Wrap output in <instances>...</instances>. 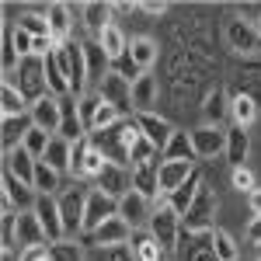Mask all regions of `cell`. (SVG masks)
Returning <instances> with one entry per match:
<instances>
[{
    "label": "cell",
    "mask_w": 261,
    "mask_h": 261,
    "mask_svg": "<svg viewBox=\"0 0 261 261\" xmlns=\"http://www.w3.org/2000/svg\"><path fill=\"white\" fill-rule=\"evenodd\" d=\"M49 258H53V261H87V258H84V251L73 241L49 244Z\"/></svg>",
    "instance_id": "43"
},
{
    "label": "cell",
    "mask_w": 261,
    "mask_h": 261,
    "mask_svg": "<svg viewBox=\"0 0 261 261\" xmlns=\"http://www.w3.org/2000/svg\"><path fill=\"white\" fill-rule=\"evenodd\" d=\"M4 261H21V251H4Z\"/></svg>",
    "instance_id": "51"
},
{
    "label": "cell",
    "mask_w": 261,
    "mask_h": 261,
    "mask_svg": "<svg viewBox=\"0 0 261 261\" xmlns=\"http://www.w3.org/2000/svg\"><path fill=\"white\" fill-rule=\"evenodd\" d=\"M45 18H49V35L56 39V45H66L70 35H73V11L66 4H49Z\"/></svg>",
    "instance_id": "22"
},
{
    "label": "cell",
    "mask_w": 261,
    "mask_h": 261,
    "mask_svg": "<svg viewBox=\"0 0 261 261\" xmlns=\"http://www.w3.org/2000/svg\"><path fill=\"white\" fill-rule=\"evenodd\" d=\"M70 161H73V143H66L63 136H53V143H49V150H45L42 164H49L53 171L66 174V171H70Z\"/></svg>",
    "instance_id": "30"
},
{
    "label": "cell",
    "mask_w": 261,
    "mask_h": 261,
    "mask_svg": "<svg viewBox=\"0 0 261 261\" xmlns=\"http://www.w3.org/2000/svg\"><path fill=\"white\" fill-rule=\"evenodd\" d=\"M133 233H136V230H133L125 220L112 216L105 226H98L94 233H87V241L94 244V247H119V244H129V241H133Z\"/></svg>",
    "instance_id": "16"
},
{
    "label": "cell",
    "mask_w": 261,
    "mask_h": 261,
    "mask_svg": "<svg viewBox=\"0 0 261 261\" xmlns=\"http://www.w3.org/2000/svg\"><path fill=\"white\" fill-rule=\"evenodd\" d=\"M14 237H18V251H32V247H42L45 241V230L35 213H18V226H14Z\"/></svg>",
    "instance_id": "20"
},
{
    "label": "cell",
    "mask_w": 261,
    "mask_h": 261,
    "mask_svg": "<svg viewBox=\"0 0 261 261\" xmlns=\"http://www.w3.org/2000/svg\"><path fill=\"white\" fill-rule=\"evenodd\" d=\"M101 105H105V98H101L98 91H94V94H84V98L77 101V115H81L87 136L94 133V119H98V108H101Z\"/></svg>",
    "instance_id": "39"
},
{
    "label": "cell",
    "mask_w": 261,
    "mask_h": 261,
    "mask_svg": "<svg viewBox=\"0 0 261 261\" xmlns=\"http://www.w3.org/2000/svg\"><path fill=\"white\" fill-rule=\"evenodd\" d=\"M0 112H4V115H28V112H32V101L24 98L14 84L4 81V87H0Z\"/></svg>",
    "instance_id": "33"
},
{
    "label": "cell",
    "mask_w": 261,
    "mask_h": 261,
    "mask_svg": "<svg viewBox=\"0 0 261 261\" xmlns=\"http://www.w3.org/2000/svg\"><path fill=\"white\" fill-rule=\"evenodd\" d=\"M32 122H35V129H45L49 136H60V125H63V105L60 98H53V94H45L32 105Z\"/></svg>",
    "instance_id": "10"
},
{
    "label": "cell",
    "mask_w": 261,
    "mask_h": 261,
    "mask_svg": "<svg viewBox=\"0 0 261 261\" xmlns=\"http://www.w3.org/2000/svg\"><path fill=\"white\" fill-rule=\"evenodd\" d=\"M7 84H14L24 98L35 101L39 98H45L49 94V87H45V70H42V60L39 56H28V60H21V66H18V73H11V77H4Z\"/></svg>",
    "instance_id": "2"
},
{
    "label": "cell",
    "mask_w": 261,
    "mask_h": 261,
    "mask_svg": "<svg viewBox=\"0 0 261 261\" xmlns=\"http://www.w3.org/2000/svg\"><path fill=\"white\" fill-rule=\"evenodd\" d=\"M226 45L233 49V53H241V56H251V53H258V32H254V24H247V21L233 18L226 24Z\"/></svg>",
    "instance_id": "17"
},
{
    "label": "cell",
    "mask_w": 261,
    "mask_h": 261,
    "mask_svg": "<svg viewBox=\"0 0 261 261\" xmlns=\"http://www.w3.org/2000/svg\"><path fill=\"white\" fill-rule=\"evenodd\" d=\"M161 164L164 161H146L140 167H133V192H140L150 202H161Z\"/></svg>",
    "instance_id": "15"
},
{
    "label": "cell",
    "mask_w": 261,
    "mask_h": 261,
    "mask_svg": "<svg viewBox=\"0 0 261 261\" xmlns=\"http://www.w3.org/2000/svg\"><path fill=\"white\" fill-rule=\"evenodd\" d=\"M35 167H39V161L24 150V146H14V150H7L4 153V171L7 174H14L18 181H24V185H32L35 181ZM35 188V185H32Z\"/></svg>",
    "instance_id": "19"
},
{
    "label": "cell",
    "mask_w": 261,
    "mask_h": 261,
    "mask_svg": "<svg viewBox=\"0 0 261 261\" xmlns=\"http://www.w3.org/2000/svg\"><path fill=\"white\" fill-rule=\"evenodd\" d=\"M119 108H112V105H101L98 108V119H94V133H105V129H112V125H119Z\"/></svg>",
    "instance_id": "44"
},
{
    "label": "cell",
    "mask_w": 261,
    "mask_h": 261,
    "mask_svg": "<svg viewBox=\"0 0 261 261\" xmlns=\"http://www.w3.org/2000/svg\"><path fill=\"white\" fill-rule=\"evenodd\" d=\"M199 192H202V174L195 171V174L185 181L178 192H171V195H167L164 202H167V205H171V209L178 213L181 220H185V216H188V209H192V205H195V199H199Z\"/></svg>",
    "instance_id": "23"
},
{
    "label": "cell",
    "mask_w": 261,
    "mask_h": 261,
    "mask_svg": "<svg viewBox=\"0 0 261 261\" xmlns=\"http://www.w3.org/2000/svg\"><path fill=\"white\" fill-rule=\"evenodd\" d=\"M98 192H105L108 199L119 202L122 195L133 192V171L122 167V164H108V167L101 171V178H98Z\"/></svg>",
    "instance_id": "12"
},
{
    "label": "cell",
    "mask_w": 261,
    "mask_h": 261,
    "mask_svg": "<svg viewBox=\"0 0 261 261\" xmlns=\"http://www.w3.org/2000/svg\"><path fill=\"white\" fill-rule=\"evenodd\" d=\"M150 216H153L150 199H143L140 192H129V195H122V199H119V220H125L133 230L150 226Z\"/></svg>",
    "instance_id": "14"
},
{
    "label": "cell",
    "mask_w": 261,
    "mask_h": 261,
    "mask_svg": "<svg viewBox=\"0 0 261 261\" xmlns=\"http://www.w3.org/2000/svg\"><path fill=\"white\" fill-rule=\"evenodd\" d=\"M32 45H35V39H32L28 32L14 28V49H18V56H21V60H28V56H32Z\"/></svg>",
    "instance_id": "46"
},
{
    "label": "cell",
    "mask_w": 261,
    "mask_h": 261,
    "mask_svg": "<svg viewBox=\"0 0 261 261\" xmlns=\"http://www.w3.org/2000/svg\"><path fill=\"white\" fill-rule=\"evenodd\" d=\"M84 56H87V81L101 84L105 77H108V73H112V60H108V53L101 49V42H98V39L84 42Z\"/></svg>",
    "instance_id": "26"
},
{
    "label": "cell",
    "mask_w": 261,
    "mask_h": 261,
    "mask_svg": "<svg viewBox=\"0 0 261 261\" xmlns=\"http://www.w3.org/2000/svg\"><path fill=\"white\" fill-rule=\"evenodd\" d=\"M192 174H195V164L192 161H164L161 164V195L167 199L171 192H178Z\"/></svg>",
    "instance_id": "21"
},
{
    "label": "cell",
    "mask_w": 261,
    "mask_h": 261,
    "mask_svg": "<svg viewBox=\"0 0 261 261\" xmlns=\"http://www.w3.org/2000/svg\"><path fill=\"white\" fill-rule=\"evenodd\" d=\"M49 143H53V136H49L45 129H35V125H32V133L24 136V143H21V146H24L35 161H42V157H45V150H49Z\"/></svg>",
    "instance_id": "41"
},
{
    "label": "cell",
    "mask_w": 261,
    "mask_h": 261,
    "mask_svg": "<svg viewBox=\"0 0 261 261\" xmlns=\"http://www.w3.org/2000/svg\"><path fill=\"white\" fill-rule=\"evenodd\" d=\"M84 209H87V195L81 188H63L60 192V216L66 241H77V233H84Z\"/></svg>",
    "instance_id": "4"
},
{
    "label": "cell",
    "mask_w": 261,
    "mask_h": 261,
    "mask_svg": "<svg viewBox=\"0 0 261 261\" xmlns=\"http://www.w3.org/2000/svg\"><path fill=\"white\" fill-rule=\"evenodd\" d=\"M60 60L66 70V81H70V94L81 101L87 94V56H84V42H66L60 45Z\"/></svg>",
    "instance_id": "3"
},
{
    "label": "cell",
    "mask_w": 261,
    "mask_h": 261,
    "mask_svg": "<svg viewBox=\"0 0 261 261\" xmlns=\"http://www.w3.org/2000/svg\"><path fill=\"white\" fill-rule=\"evenodd\" d=\"M112 4H101V0H94V4H84L81 7V18H84V28L91 32V39H101V32L112 24Z\"/></svg>",
    "instance_id": "25"
},
{
    "label": "cell",
    "mask_w": 261,
    "mask_h": 261,
    "mask_svg": "<svg viewBox=\"0 0 261 261\" xmlns=\"http://www.w3.org/2000/svg\"><path fill=\"white\" fill-rule=\"evenodd\" d=\"M32 115H4V122H0V140H4V153L7 150H14V146H21L24 143V136L32 133Z\"/></svg>",
    "instance_id": "24"
},
{
    "label": "cell",
    "mask_w": 261,
    "mask_h": 261,
    "mask_svg": "<svg viewBox=\"0 0 261 261\" xmlns=\"http://www.w3.org/2000/svg\"><path fill=\"white\" fill-rule=\"evenodd\" d=\"M101 49H105V53H108V60H112V66H115V63L122 60V56H125V53H129V39H125V32H122L119 24H108V28H105V32H101Z\"/></svg>",
    "instance_id": "31"
},
{
    "label": "cell",
    "mask_w": 261,
    "mask_h": 261,
    "mask_svg": "<svg viewBox=\"0 0 261 261\" xmlns=\"http://www.w3.org/2000/svg\"><path fill=\"white\" fill-rule=\"evenodd\" d=\"M60 178H63L60 171H53L49 164L39 161V167H35V181H32V185H35V192H39V195H56V192H63Z\"/></svg>",
    "instance_id": "36"
},
{
    "label": "cell",
    "mask_w": 261,
    "mask_h": 261,
    "mask_svg": "<svg viewBox=\"0 0 261 261\" xmlns=\"http://www.w3.org/2000/svg\"><path fill=\"white\" fill-rule=\"evenodd\" d=\"M230 119H233V125L247 129L251 122L258 119V101L251 98V94H237V98H230Z\"/></svg>",
    "instance_id": "35"
},
{
    "label": "cell",
    "mask_w": 261,
    "mask_h": 261,
    "mask_svg": "<svg viewBox=\"0 0 261 261\" xmlns=\"http://www.w3.org/2000/svg\"><path fill=\"white\" fill-rule=\"evenodd\" d=\"M146 230L153 233V241L161 244L164 251H174V247H178V233H181V216L167 205V202H161V205L153 209Z\"/></svg>",
    "instance_id": "5"
},
{
    "label": "cell",
    "mask_w": 261,
    "mask_h": 261,
    "mask_svg": "<svg viewBox=\"0 0 261 261\" xmlns=\"http://www.w3.org/2000/svg\"><path fill=\"white\" fill-rule=\"evenodd\" d=\"M4 202H11L18 213H32L35 202H39V192H35L32 185H24V181H18L14 174L4 171Z\"/></svg>",
    "instance_id": "18"
},
{
    "label": "cell",
    "mask_w": 261,
    "mask_h": 261,
    "mask_svg": "<svg viewBox=\"0 0 261 261\" xmlns=\"http://www.w3.org/2000/svg\"><path fill=\"white\" fill-rule=\"evenodd\" d=\"M136 125H140V133L146 136V140L157 146V153H164L167 150V143H171V136L178 133L174 125L167 119H161V115H153V112H143V115H136Z\"/></svg>",
    "instance_id": "13"
},
{
    "label": "cell",
    "mask_w": 261,
    "mask_h": 261,
    "mask_svg": "<svg viewBox=\"0 0 261 261\" xmlns=\"http://www.w3.org/2000/svg\"><path fill=\"white\" fill-rule=\"evenodd\" d=\"M140 11H146V14H164L167 11V4L164 0H143V4H136Z\"/></svg>",
    "instance_id": "48"
},
{
    "label": "cell",
    "mask_w": 261,
    "mask_h": 261,
    "mask_svg": "<svg viewBox=\"0 0 261 261\" xmlns=\"http://www.w3.org/2000/svg\"><path fill=\"white\" fill-rule=\"evenodd\" d=\"M136 140H140V125L136 122H119V125L105 129V133H91L94 150H101L108 164H122V167L129 164V146Z\"/></svg>",
    "instance_id": "1"
},
{
    "label": "cell",
    "mask_w": 261,
    "mask_h": 261,
    "mask_svg": "<svg viewBox=\"0 0 261 261\" xmlns=\"http://www.w3.org/2000/svg\"><path fill=\"white\" fill-rule=\"evenodd\" d=\"M247 244H261V216L247 223Z\"/></svg>",
    "instance_id": "49"
},
{
    "label": "cell",
    "mask_w": 261,
    "mask_h": 261,
    "mask_svg": "<svg viewBox=\"0 0 261 261\" xmlns=\"http://www.w3.org/2000/svg\"><path fill=\"white\" fill-rule=\"evenodd\" d=\"M153 101H157V81H153L150 73H143L140 81L133 84V112H136V115L150 112Z\"/></svg>",
    "instance_id": "34"
},
{
    "label": "cell",
    "mask_w": 261,
    "mask_h": 261,
    "mask_svg": "<svg viewBox=\"0 0 261 261\" xmlns=\"http://www.w3.org/2000/svg\"><path fill=\"white\" fill-rule=\"evenodd\" d=\"M129 247H133V258H136V261H164V254H167L161 244L153 241V233H150V230H136Z\"/></svg>",
    "instance_id": "29"
},
{
    "label": "cell",
    "mask_w": 261,
    "mask_h": 261,
    "mask_svg": "<svg viewBox=\"0 0 261 261\" xmlns=\"http://www.w3.org/2000/svg\"><path fill=\"white\" fill-rule=\"evenodd\" d=\"M125 56H129V60L136 63L143 73H146V70L157 63V42L146 39V35H140V39H129V53H125Z\"/></svg>",
    "instance_id": "32"
},
{
    "label": "cell",
    "mask_w": 261,
    "mask_h": 261,
    "mask_svg": "<svg viewBox=\"0 0 261 261\" xmlns=\"http://www.w3.org/2000/svg\"><path fill=\"white\" fill-rule=\"evenodd\" d=\"M192 146H195V157L213 161V157L226 153V129H220V125H205V122H202L199 129L192 133Z\"/></svg>",
    "instance_id": "9"
},
{
    "label": "cell",
    "mask_w": 261,
    "mask_h": 261,
    "mask_svg": "<svg viewBox=\"0 0 261 261\" xmlns=\"http://www.w3.org/2000/svg\"><path fill=\"white\" fill-rule=\"evenodd\" d=\"M21 261H53V258H49V244L32 247V251H21Z\"/></svg>",
    "instance_id": "47"
},
{
    "label": "cell",
    "mask_w": 261,
    "mask_h": 261,
    "mask_svg": "<svg viewBox=\"0 0 261 261\" xmlns=\"http://www.w3.org/2000/svg\"><path fill=\"white\" fill-rule=\"evenodd\" d=\"M233 188L251 195V192H254V174H251L247 167H233Z\"/></svg>",
    "instance_id": "45"
},
{
    "label": "cell",
    "mask_w": 261,
    "mask_h": 261,
    "mask_svg": "<svg viewBox=\"0 0 261 261\" xmlns=\"http://www.w3.org/2000/svg\"><path fill=\"white\" fill-rule=\"evenodd\" d=\"M247 153H251V133L241 129V125L226 129V161L233 164V167H244Z\"/></svg>",
    "instance_id": "28"
},
{
    "label": "cell",
    "mask_w": 261,
    "mask_h": 261,
    "mask_svg": "<svg viewBox=\"0 0 261 261\" xmlns=\"http://www.w3.org/2000/svg\"><path fill=\"white\" fill-rule=\"evenodd\" d=\"M195 157V146H192V136L188 133H174L167 150L161 153V161H192Z\"/></svg>",
    "instance_id": "38"
},
{
    "label": "cell",
    "mask_w": 261,
    "mask_h": 261,
    "mask_svg": "<svg viewBox=\"0 0 261 261\" xmlns=\"http://www.w3.org/2000/svg\"><path fill=\"white\" fill-rule=\"evenodd\" d=\"M213 220H216V195L202 185L199 199L188 209V216L181 220V226H185L188 233H213Z\"/></svg>",
    "instance_id": "6"
},
{
    "label": "cell",
    "mask_w": 261,
    "mask_h": 261,
    "mask_svg": "<svg viewBox=\"0 0 261 261\" xmlns=\"http://www.w3.org/2000/svg\"><path fill=\"white\" fill-rule=\"evenodd\" d=\"M98 94L105 98V105H112V108H119V112H125V108L133 112V84L125 81L122 73H115V70L98 84Z\"/></svg>",
    "instance_id": "11"
},
{
    "label": "cell",
    "mask_w": 261,
    "mask_h": 261,
    "mask_svg": "<svg viewBox=\"0 0 261 261\" xmlns=\"http://www.w3.org/2000/svg\"><path fill=\"white\" fill-rule=\"evenodd\" d=\"M87 261H136L133 258V247L129 244H119V247H94Z\"/></svg>",
    "instance_id": "42"
},
{
    "label": "cell",
    "mask_w": 261,
    "mask_h": 261,
    "mask_svg": "<svg viewBox=\"0 0 261 261\" xmlns=\"http://www.w3.org/2000/svg\"><path fill=\"white\" fill-rule=\"evenodd\" d=\"M14 28L28 32L32 39H42V35H49V18H45V14H35V11H28V14H21V18H18Z\"/></svg>",
    "instance_id": "40"
},
{
    "label": "cell",
    "mask_w": 261,
    "mask_h": 261,
    "mask_svg": "<svg viewBox=\"0 0 261 261\" xmlns=\"http://www.w3.org/2000/svg\"><path fill=\"white\" fill-rule=\"evenodd\" d=\"M112 216H119V202L108 199L105 192H87V209H84V233H94L98 226L112 220Z\"/></svg>",
    "instance_id": "7"
},
{
    "label": "cell",
    "mask_w": 261,
    "mask_h": 261,
    "mask_svg": "<svg viewBox=\"0 0 261 261\" xmlns=\"http://www.w3.org/2000/svg\"><path fill=\"white\" fill-rule=\"evenodd\" d=\"M258 261H261V258H258Z\"/></svg>",
    "instance_id": "53"
},
{
    "label": "cell",
    "mask_w": 261,
    "mask_h": 261,
    "mask_svg": "<svg viewBox=\"0 0 261 261\" xmlns=\"http://www.w3.org/2000/svg\"><path fill=\"white\" fill-rule=\"evenodd\" d=\"M32 213L39 216V223H42V230H45V241H49V244H63V241H66L63 216H60V199H53V195H39V202H35Z\"/></svg>",
    "instance_id": "8"
},
{
    "label": "cell",
    "mask_w": 261,
    "mask_h": 261,
    "mask_svg": "<svg viewBox=\"0 0 261 261\" xmlns=\"http://www.w3.org/2000/svg\"><path fill=\"white\" fill-rule=\"evenodd\" d=\"M209 251L216 261H237V244L226 230H213L209 233Z\"/></svg>",
    "instance_id": "37"
},
{
    "label": "cell",
    "mask_w": 261,
    "mask_h": 261,
    "mask_svg": "<svg viewBox=\"0 0 261 261\" xmlns=\"http://www.w3.org/2000/svg\"><path fill=\"white\" fill-rule=\"evenodd\" d=\"M254 32H258V39H261V18H258V21H254Z\"/></svg>",
    "instance_id": "52"
},
{
    "label": "cell",
    "mask_w": 261,
    "mask_h": 261,
    "mask_svg": "<svg viewBox=\"0 0 261 261\" xmlns=\"http://www.w3.org/2000/svg\"><path fill=\"white\" fill-rule=\"evenodd\" d=\"M202 119H205V125H220V129H223V122L230 119V98H226L223 87L205 94V101H202Z\"/></svg>",
    "instance_id": "27"
},
{
    "label": "cell",
    "mask_w": 261,
    "mask_h": 261,
    "mask_svg": "<svg viewBox=\"0 0 261 261\" xmlns=\"http://www.w3.org/2000/svg\"><path fill=\"white\" fill-rule=\"evenodd\" d=\"M247 202H251V213H254V216H261V188H254V192L247 195Z\"/></svg>",
    "instance_id": "50"
}]
</instances>
